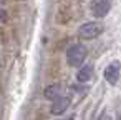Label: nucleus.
Here are the masks:
<instances>
[{"instance_id": "nucleus-1", "label": "nucleus", "mask_w": 121, "mask_h": 120, "mask_svg": "<svg viewBox=\"0 0 121 120\" xmlns=\"http://www.w3.org/2000/svg\"><path fill=\"white\" fill-rule=\"evenodd\" d=\"M86 58V47L81 43H73L66 50V62L70 67H80Z\"/></svg>"}, {"instance_id": "nucleus-2", "label": "nucleus", "mask_w": 121, "mask_h": 120, "mask_svg": "<svg viewBox=\"0 0 121 120\" xmlns=\"http://www.w3.org/2000/svg\"><path fill=\"white\" fill-rule=\"evenodd\" d=\"M101 32H103V25L101 24H98V22H86V24H83L80 27L78 35L81 38L91 40V38H96L98 35H101Z\"/></svg>"}, {"instance_id": "nucleus-3", "label": "nucleus", "mask_w": 121, "mask_h": 120, "mask_svg": "<svg viewBox=\"0 0 121 120\" xmlns=\"http://www.w3.org/2000/svg\"><path fill=\"white\" fill-rule=\"evenodd\" d=\"M90 9H91V14L96 19H103L111 10V0H91Z\"/></svg>"}, {"instance_id": "nucleus-4", "label": "nucleus", "mask_w": 121, "mask_h": 120, "mask_svg": "<svg viewBox=\"0 0 121 120\" xmlns=\"http://www.w3.org/2000/svg\"><path fill=\"white\" fill-rule=\"evenodd\" d=\"M119 70H121V63H119V62H111V63L104 68V72H103L104 80H106L108 83H111V85H116L118 80H119Z\"/></svg>"}, {"instance_id": "nucleus-5", "label": "nucleus", "mask_w": 121, "mask_h": 120, "mask_svg": "<svg viewBox=\"0 0 121 120\" xmlns=\"http://www.w3.org/2000/svg\"><path fill=\"white\" fill-rule=\"evenodd\" d=\"M70 107V97H61L58 95L56 98H53V103H52V113L53 115H61L66 112V108Z\"/></svg>"}, {"instance_id": "nucleus-6", "label": "nucleus", "mask_w": 121, "mask_h": 120, "mask_svg": "<svg viewBox=\"0 0 121 120\" xmlns=\"http://www.w3.org/2000/svg\"><path fill=\"white\" fill-rule=\"evenodd\" d=\"M91 77H93V67L91 65L81 67L78 70V73H76V80L78 82H88V80H91Z\"/></svg>"}, {"instance_id": "nucleus-7", "label": "nucleus", "mask_w": 121, "mask_h": 120, "mask_svg": "<svg viewBox=\"0 0 121 120\" xmlns=\"http://www.w3.org/2000/svg\"><path fill=\"white\" fill-rule=\"evenodd\" d=\"M58 93H60V85H52V87H47L45 88V97L47 98H56L58 97Z\"/></svg>"}, {"instance_id": "nucleus-8", "label": "nucleus", "mask_w": 121, "mask_h": 120, "mask_svg": "<svg viewBox=\"0 0 121 120\" xmlns=\"http://www.w3.org/2000/svg\"><path fill=\"white\" fill-rule=\"evenodd\" d=\"M118 120H121V118H118Z\"/></svg>"}]
</instances>
